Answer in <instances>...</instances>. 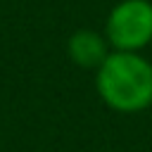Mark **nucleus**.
Instances as JSON below:
<instances>
[{"label":"nucleus","mask_w":152,"mask_h":152,"mask_svg":"<svg viewBox=\"0 0 152 152\" xmlns=\"http://www.w3.org/2000/svg\"><path fill=\"white\" fill-rule=\"evenodd\" d=\"M109 50L112 48H109L104 33L93 31V28H78L66 40V55L81 69H97L104 62V57L109 55Z\"/></svg>","instance_id":"nucleus-3"},{"label":"nucleus","mask_w":152,"mask_h":152,"mask_svg":"<svg viewBox=\"0 0 152 152\" xmlns=\"http://www.w3.org/2000/svg\"><path fill=\"white\" fill-rule=\"evenodd\" d=\"M100 100L121 114H138L152 104V62L140 52L109 50L95 69Z\"/></svg>","instance_id":"nucleus-1"},{"label":"nucleus","mask_w":152,"mask_h":152,"mask_svg":"<svg viewBox=\"0 0 152 152\" xmlns=\"http://www.w3.org/2000/svg\"><path fill=\"white\" fill-rule=\"evenodd\" d=\"M112 50L140 52L152 43V0H119L104 19Z\"/></svg>","instance_id":"nucleus-2"}]
</instances>
